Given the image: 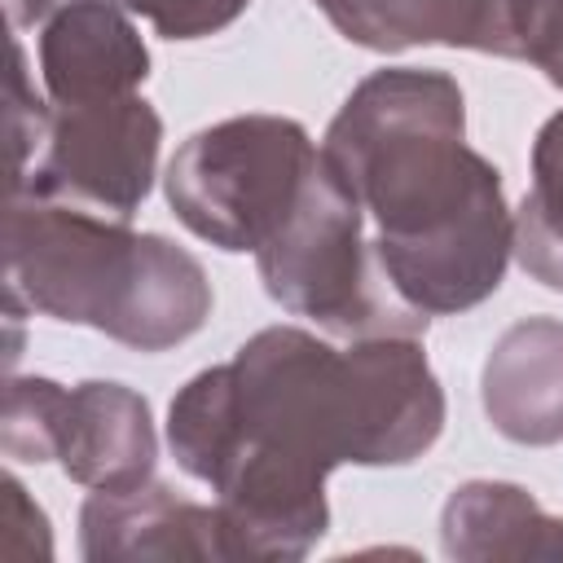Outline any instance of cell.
Wrapping results in <instances>:
<instances>
[{
  "mask_svg": "<svg viewBox=\"0 0 563 563\" xmlns=\"http://www.w3.org/2000/svg\"><path fill=\"white\" fill-rule=\"evenodd\" d=\"M132 18H145L163 40H207L233 26L251 0H114Z\"/></svg>",
  "mask_w": 563,
  "mask_h": 563,
  "instance_id": "17",
  "label": "cell"
},
{
  "mask_svg": "<svg viewBox=\"0 0 563 563\" xmlns=\"http://www.w3.org/2000/svg\"><path fill=\"white\" fill-rule=\"evenodd\" d=\"M53 462L92 493H123L154 479L158 431L150 400L114 378L62 387L53 413Z\"/></svg>",
  "mask_w": 563,
  "mask_h": 563,
  "instance_id": "9",
  "label": "cell"
},
{
  "mask_svg": "<svg viewBox=\"0 0 563 563\" xmlns=\"http://www.w3.org/2000/svg\"><path fill=\"white\" fill-rule=\"evenodd\" d=\"M158 145L163 119L141 92L53 106L44 150L9 194H35L132 220L154 189Z\"/></svg>",
  "mask_w": 563,
  "mask_h": 563,
  "instance_id": "7",
  "label": "cell"
},
{
  "mask_svg": "<svg viewBox=\"0 0 563 563\" xmlns=\"http://www.w3.org/2000/svg\"><path fill=\"white\" fill-rule=\"evenodd\" d=\"M57 4H62V0H9V22H13V26H31V22L48 18Z\"/></svg>",
  "mask_w": 563,
  "mask_h": 563,
  "instance_id": "20",
  "label": "cell"
},
{
  "mask_svg": "<svg viewBox=\"0 0 563 563\" xmlns=\"http://www.w3.org/2000/svg\"><path fill=\"white\" fill-rule=\"evenodd\" d=\"M4 554L9 559H48L53 554V532L48 515L26 497L18 475H4Z\"/></svg>",
  "mask_w": 563,
  "mask_h": 563,
  "instance_id": "19",
  "label": "cell"
},
{
  "mask_svg": "<svg viewBox=\"0 0 563 563\" xmlns=\"http://www.w3.org/2000/svg\"><path fill=\"white\" fill-rule=\"evenodd\" d=\"M479 400L493 431L510 444H563V321H510L484 356Z\"/></svg>",
  "mask_w": 563,
  "mask_h": 563,
  "instance_id": "12",
  "label": "cell"
},
{
  "mask_svg": "<svg viewBox=\"0 0 563 563\" xmlns=\"http://www.w3.org/2000/svg\"><path fill=\"white\" fill-rule=\"evenodd\" d=\"M321 145L299 119L233 114L198 128L167 163L172 216L202 242L242 255L260 251L295 207Z\"/></svg>",
  "mask_w": 563,
  "mask_h": 563,
  "instance_id": "6",
  "label": "cell"
},
{
  "mask_svg": "<svg viewBox=\"0 0 563 563\" xmlns=\"http://www.w3.org/2000/svg\"><path fill=\"white\" fill-rule=\"evenodd\" d=\"M79 554L88 563H229V528L220 506L180 497L163 479L123 493H88L79 506Z\"/></svg>",
  "mask_w": 563,
  "mask_h": 563,
  "instance_id": "8",
  "label": "cell"
},
{
  "mask_svg": "<svg viewBox=\"0 0 563 563\" xmlns=\"http://www.w3.org/2000/svg\"><path fill=\"white\" fill-rule=\"evenodd\" d=\"M53 119V101H44L26 70V48L13 40V70H9V189H18L31 172V163L44 150Z\"/></svg>",
  "mask_w": 563,
  "mask_h": 563,
  "instance_id": "16",
  "label": "cell"
},
{
  "mask_svg": "<svg viewBox=\"0 0 563 563\" xmlns=\"http://www.w3.org/2000/svg\"><path fill=\"white\" fill-rule=\"evenodd\" d=\"M255 268L273 303L317 321L334 339L427 334L431 317L400 299L365 233L361 202L325 158H317L295 207L255 251Z\"/></svg>",
  "mask_w": 563,
  "mask_h": 563,
  "instance_id": "5",
  "label": "cell"
},
{
  "mask_svg": "<svg viewBox=\"0 0 563 563\" xmlns=\"http://www.w3.org/2000/svg\"><path fill=\"white\" fill-rule=\"evenodd\" d=\"M515 260L532 282L563 290V110L532 136V180L515 211Z\"/></svg>",
  "mask_w": 563,
  "mask_h": 563,
  "instance_id": "14",
  "label": "cell"
},
{
  "mask_svg": "<svg viewBox=\"0 0 563 563\" xmlns=\"http://www.w3.org/2000/svg\"><path fill=\"white\" fill-rule=\"evenodd\" d=\"M40 79L53 106L128 97L150 79V48L114 0H62L40 26Z\"/></svg>",
  "mask_w": 563,
  "mask_h": 563,
  "instance_id": "10",
  "label": "cell"
},
{
  "mask_svg": "<svg viewBox=\"0 0 563 563\" xmlns=\"http://www.w3.org/2000/svg\"><path fill=\"white\" fill-rule=\"evenodd\" d=\"M519 62L537 66L554 88H563V0H528Z\"/></svg>",
  "mask_w": 563,
  "mask_h": 563,
  "instance_id": "18",
  "label": "cell"
},
{
  "mask_svg": "<svg viewBox=\"0 0 563 563\" xmlns=\"http://www.w3.org/2000/svg\"><path fill=\"white\" fill-rule=\"evenodd\" d=\"M4 290L132 352L180 347L211 317V277L180 242L35 194H9Z\"/></svg>",
  "mask_w": 563,
  "mask_h": 563,
  "instance_id": "3",
  "label": "cell"
},
{
  "mask_svg": "<svg viewBox=\"0 0 563 563\" xmlns=\"http://www.w3.org/2000/svg\"><path fill=\"white\" fill-rule=\"evenodd\" d=\"M325 22L369 53L405 48H471L510 57L519 53L523 0H312Z\"/></svg>",
  "mask_w": 563,
  "mask_h": 563,
  "instance_id": "11",
  "label": "cell"
},
{
  "mask_svg": "<svg viewBox=\"0 0 563 563\" xmlns=\"http://www.w3.org/2000/svg\"><path fill=\"white\" fill-rule=\"evenodd\" d=\"M176 466L216 493L233 559L295 563L330 528L325 471L303 466L251 435L233 413L229 365L198 369L167 405Z\"/></svg>",
  "mask_w": 563,
  "mask_h": 563,
  "instance_id": "4",
  "label": "cell"
},
{
  "mask_svg": "<svg viewBox=\"0 0 563 563\" xmlns=\"http://www.w3.org/2000/svg\"><path fill=\"white\" fill-rule=\"evenodd\" d=\"M242 435L317 471L409 466L444 431V387L418 334L334 347L299 325H264L233 361Z\"/></svg>",
  "mask_w": 563,
  "mask_h": 563,
  "instance_id": "2",
  "label": "cell"
},
{
  "mask_svg": "<svg viewBox=\"0 0 563 563\" xmlns=\"http://www.w3.org/2000/svg\"><path fill=\"white\" fill-rule=\"evenodd\" d=\"M62 400V383L53 378H18L4 383V422L0 444L13 462H53V413Z\"/></svg>",
  "mask_w": 563,
  "mask_h": 563,
  "instance_id": "15",
  "label": "cell"
},
{
  "mask_svg": "<svg viewBox=\"0 0 563 563\" xmlns=\"http://www.w3.org/2000/svg\"><path fill=\"white\" fill-rule=\"evenodd\" d=\"M440 545L457 563L493 559H563V519L523 484L466 479L440 510Z\"/></svg>",
  "mask_w": 563,
  "mask_h": 563,
  "instance_id": "13",
  "label": "cell"
},
{
  "mask_svg": "<svg viewBox=\"0 0 563 563\" xmlns=\"http://www.w3.org/2000/svg\"><path fill=\"white\" fill-rule=\"evenodd\" d=\"M321 158L374 220V251L427 317L479 308L515 260L501 172L466 145L453 75L383 66L365 75L321 136Z\"/></svg>",
  "mask_w": 563,
  "mask_h": 563,
  "instance_id": "1",
  "label": "cell"
}]
</instances>
